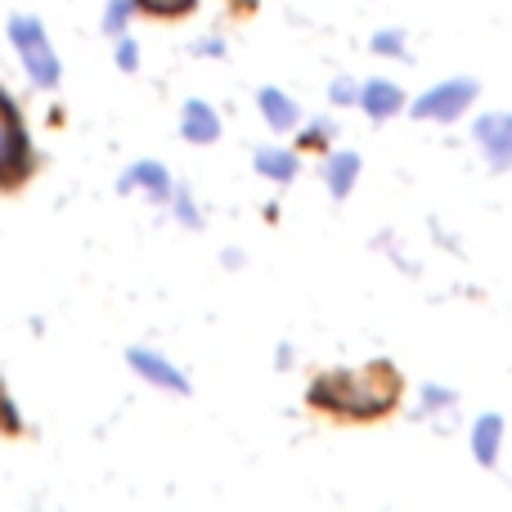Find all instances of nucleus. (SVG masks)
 Returning a JSON list of instances; mask_svg holds the SVG:
<instances>
[{
	"mask_svg": "<svg viewBox=\"0 0 512 512\" xmlns=\"http://www.w3.org/2000/svg\"><path fill=\"white\" fill-rule=\"evenodd\" d=\"M36 176V144L18 99L0 86V194H18Z\"/></svg>",
	"mask_w": 512,
	"mask_h": 512,
	"instance_id": "obj_2",
	"label": "nucleus"
},
{
	"mask_svg": "<svg viewBox=\"0 0 512 512\" xmlns=\"http://www.w3.org/2000/svg\"><path fill=\"white\" fill-rule=\"evenodd\" d=\"M122 189L126 194H131V189H144L153 203H167L176 185H171V171L162 167V162H135V167L122 176Z\"/></svg>",
	"mask_w": 512,
	"mask_h": 512,
	"instance_id": "obj_9",
	"label": "nucleus"
},
{
	"mask_svg": "<svg viewBox=\"0 0 512 512\" xmlns=\"http://www.w3.org/2000/svg\"><path fill=\"white\" fill-rule=\"evenodd\" d=\"M135 14H149V18H189L198 9V0H131Z\"/></svg>",
	"mask_w": 512,
	"mask_h": 512,
	"instance_id": "obj_14",
	"label": "nucleus"
},
{
	"mask_svg": "<svg viewBox=\"0 0 512 512\" xmlns=\"http://www.w3.org/2000/svg\"><path fill=\"white\" fill-rule=\"evenodd\" d=\"M256 104H261V113H265V122L274 126V131H292L297 126V104H292L283 90H274V86H265V90H256Z\"/></svg>",
	"mask_w": 512,
	"mask_h": 512,
	"instance_id": "obj_11",
	"label": "nucleus"
},
{
	"mask_svg": "<svg viewBox=\"0 0 512 512\" xmlns=\"http://www.w3.org/2000/svg\"><path fill=\"white\" fill-rule=\"evenodd\" d=\"M126 364H131V369L140 373L144 382H153V387H162V391H176V396H189V378L176 369V364L167 360V355H158V351H144V346H131V351H126Z\"/></svg>",
	"mask_w": 512,
	"mask_h": 512,
	"instance_id": "obj_5",
	"label": "nucleus"
},
{
	"mask_svg": "<svg viewBox=\"0 0 512 512\" xmlns=\"http://www.w3.org/2000/svg\"><path fill=\"white\" fill-rule=\"evenodd\" d=\"M355 180H360V153L342 149L328 158V189H333V198H346L355 189Z\"/></svg>",
	"mask_w": 512,
	"mask_h": 512,
	"instance_id": "obj_13",
	"label": "nucleus"
},
{
	"mask_svg": "<svg viewBox=\"0 0 512 512\" xmlns=\"http://www.w3.org/2000/svg\"><path fill=\"white\" fill-rule=\"evenodd\" d=\"M9 45H14L18 63H23L27 81L36 90H54L63 81V63L50 45V32H45L41 18H27V14H14L9 18Z\"/></svg>",
	"mask_w": 512,
	"mask_h": 512,
	"instance_id": "obj_3",
	"label": "nucleus"
},
{
	"mask_svg": "<svg viewBox=\"0 0 512 512\" xmlns=\"http://www.w3.org/2000/svg\"><path fill=\"white\" fill-rule=\"evenodd\" d=\"M328 95H333V104H355V99H360V90H355L351 81H333V90H328Z\"/></svg>",
	"mask_w": 512,
	"mask_h": 512,
	"instance_id": "obj_21",
	"label": "nucleus"
},
{
	"mask_svg": "<svg viewBox=\"0 0 512 512\" xmlns=\"http://www.w3.org/2000/svg\"><path fill=\"white\" fill-rule=\"evenodd\" d=\"M472 99H477V81L454 77V81H445V86H432L427 95H418L409 113H414L418 122H454V117H463L472 108Z\"/></svg>",
	"mask_w": 512,
	"mask_h": 512,
	"instance_id": "obj_4",
	"label": "nucleus"
},
{
	"mask_svg": "<svg viewBox=\"0 0 512 512\" xmlns=\"http://www.w3.org/2000/svg\"><path fill=\"white\" fill-rule=\"evenodd\" d=\"M117 68H122V72L140 68V45H135L131 36H117Z\"/></svg>",
	"mask_w": 512,
	"mask_h": 512,
	"instance_id": "obj_20",
	"label": "nucleus"
},
{
	"mask_svg": "<svg viewBox=\"0 0 512 512\" xmlns=\"http://www.w3.org/2000/svg\"><path fill=\"white\" fill-rule=\"evenodd\" d=\"M256 171L274 185H288L297 176V149H256Z\"/></svg>",
	"mask_w": 512,
	"mask_h": 512,
	"instance_id": "obj_12",
	"label": "nucleus"
},
{
	"mask_svg": "<svg viewBox=\"0 0 512 512\" xmlns=\"http://www.w3.org/2000/svg\"><path fill=\"white\" fill-rule=\"evenodd\" d=\"M400 391H405L400 373L387 360H378L364 369H324L306 387V405L337 423H373L400 405Z\"/></svg>",
	"mask_w": 512,
	"mask_h": 512,
	"instance_id": "obj_1",
	"label": "nucleus"
},
{
	"mask_svg": "<svg viewBox=\"0 0 512 512\" xmlns=\"http://www.w3.org/2000/svg\"><path fill=\"white\" fill-rule=\"evenodd\" d=\"M499 441H504V418L481 414L477 427H472V454H477L481 468H495L499 463Z\"/></svg>",
	"mask_w": 512,
	"mask_h": 512,
	"instance_id": "obj_10",
	"label": "nucleus"
},
{
	"mask_svg": "<svg viewBox=\"0 0 512 512\" xmlns=\"http://www.w3.org/2000/svg\"><path fill=\"white\" fill-rule=\"evenodd\" d=\"M135 5L131 0H108V14H104V36H122L126 23H131Z\"/></svg>",
	"mask_w": 512,
	"mask_h": 512,
	"instance_id": "obj_17",
	"label": "nucleus"
},
{
	"mask_svg": "<svg viewBox=\"0 0 512 512\" xmlns=\"http://www.w3.org/2000/svg\"><path fill=\"white\" fill-rule=\"evenodd\" d=\"M328 144H333V122H310L306 131H301V140H297V153H328Z\"/></svg>",
	"mask_w": 512,
	"mask_h": 512,
	"instance_id": "obj_15",
	"label": "nucleus"
},
{
	"mask_svg": "<svg viewBox=\"0 0 512 512\" xmlns=\"http://www.w3.org/2000/svg\"><path fill=\"white\" fill-rule=\"evenodd\" d=\"M355 104H360L373 122H387V117H396L400 108H405V90H400L396 81L373 77V81H364V90H360V99H355Z\"/></svg>",
	"mask_w": 512,
	"mask_h": 512,
	"instance_id": "obj_8",
	"label": "nucleus"
},
{
	"mask_svg": "<svg viewBox=\"0 0 512 512\" xmlns=\"http://www.w3.org/2000/svg\"><path fill=\"white\" fill-rule=\"evenodd\" d=\"M180 135H185L189 144H216L221 140V117H216V108L207 104V99H189V104L180 108Z\"/></svg>",
	"mask_w": 512,
	"mask_h": 512,
	"instance_id": "obj_7",
	"label": "nucleus"
},
{
	"mask_svg": "<svg viewBox=\"0 0 512 512\" xmlns=\"http://www.w3.org/2000/svg\"><path fill=\"white\" fill-rule=\"evenodd\" d=\"M477 144L495 167H512V113H486L477 117Z\"/></svg>",
	"mask_w": 512,
	"mask_h": 512,
	"instance_id": "obj_6",
	"label": "nucleus"
},
{
	"mask_svg": "<svg viewBox=\"0 0 512 512\" xmlns=\"http://www.w3.org/2000/svg\"><path fill=\"white\" fill-rule=\"evenodd\" d=\"M373 54L400 59V54H405V32H373Z\"/></svg>",
	"mask_w": 512,
	"mask_h": 512,
	"instance_id": "obj_19",
	"label": "nucleus"
},
{
	"mask_svg": "<svg viewBox=\"0 0 512 512\" xmlns=\"http://www.w3.org/2000/svg\"><path fill=\"white\" fill-rule=\"evenodd\" d=\"M23 409L14 405V396H9V387L0 382V436H23Z\"/></svg>",
	"mask_w": 512,
	"mask_h": 512,
	"instance_id": "obj_16",
	"label": "nucleus"
},
{
	"mask_svg": "<svg viewBox=\"0 0 512 512\" xmlns=\"http://www.w3.org/2000/svg\"><path fill=\"white\" fill-rule=\"evenodd\" d=\"M171 203H176V216L189 225V230H198V225H203V216H198V207H194V198H189V189H185V185L171 189Z\"/></svg>",
	"mask_w": 512,
	"mask_h": 512,
	"instance_id": "obj_18",
	"label": "nucleus"
}]
</instances>
